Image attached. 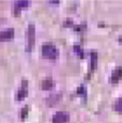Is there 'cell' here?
<instances>
[{
  "instance_id": "cell-1",
  "label": "cell",
  "mask_w": 122,
  "mask_h": 123,
  "mask_svg": "<svg viewBox=\"0 0 122 123\" xmlns=\"http://www.w3.org/2000/svg\"><path fill=\"white\" fill-rule=\"evenodd\" d=\"M42 55H43L44 58L47 59H56L58 56H59V50L57 49V47L51 43H46L43 45L42 47Z\"/></svg>"
},
{
  "instance_id": "cell-2",
  "label": "cell",
  "mask_w": 122,
  "mask_h": 123,
  "mask_svg": "<svg viewBox=\"0 0 122 123\" xmlns=\"http://www.w3.org/2000/svg\"><path fill=\"white\" fill-rule=\"evenodd\" d=\"M36 44V26L30 24L28 26V47L27 51H31Z\"/></svg>"
},
{
  "instance_id": "cell-3",
  "label": "cell",
  "mask_w": 122,
  "mask_h": 123,
  "mask_svg": "<svg viewBox=\"0 0 122 123\" xmlns=\"http://www.w3.org/2000/svg\"><path fill=\"white\" fill-rule=\"evenodd\" d=\"M69 120L70 116L65 111H58L53 117V123H67Z\"/></svg>"
},
{
  "instance_id": "cell-4",
  "label": "cell",
  "mask_w": 122,
  "mask_h": 123,
  "mask_svg": "<svg viewBox=\"0 0 122 123\" xmlns=\"http://www.w3.org/2000/svg\"><path fill=\"white\" fill-rule=\"evenodd\" d=\"M27 95H28V81L27 80H23L22 88L18 90V92L16 93V100L22 101L25 98H27Z\"/></svg>"
},
{
  "instance_id": "cell-5",
  "label": "cell",
  "mask_w": 122,
  "mask_h": 123,
  "mask_svg": "<svg viewBox=\"0 0 122 123\" xmlns=\"http://www.w3.org/2000/svg\"><path fill=\"white\" fill-rule=\"evenodd\" d=\"M14 37V29L4 30V31H0V42H6L10 41Z\"/></svg>"
},
{
  "instance_id": "cell-6",
  "label": "cell",
  "mask_w": 122,
  "mask_h": 123,
  "mask_svg": "<svg viewBox=\"0 0 122 123\" xmlns=\"http://www.w3.org/2000/svg\"><path fill=\"white\" fill-rule=\"evenodd\" d=\"M29 6V1H16L14 4V15L19 16L20 10L25 9Z\"/></svg>"
},
{
  "instance_id": "cell-7",
  "label": "cell",
  "mask_w": 122,
  "mask_h": 123,
  "mask_svg": "<svg viewBox=\"0 0 122 123\" xmlns=\"http://www.w3.org/2000/svg\"><path fill=\"white\" fill-rule=\"evenodd\" d=\"M122 78V68H117L116 70L112 72L111 77H110V81L111 82H118Z\"/></svg>"
},
{
  "instance_id": "cell-8",
  "label": "cell",
  "mask_w": 122,
  "mask_h": 123,
  "mask_svg": "<svg viewBox=\"0 0 122 123\" xmlns=\"http://www.w3.org/2000/svg\"><path fill=\"white\" fill-rule=\"evenodd\" d=\"M54 87V81L53 79L47 78V79H44L43 81L41 82V88L43 90H49Z\"/></svg>"
},
{
  "instance_id": "cell-9",
  "label": "cell",
  "mask_w": 122,
  "mask_h": 123,
  "mask_svg": "<svg viewBox=\"0 0 122 123\" xmlns=\"http://www.w3.org/2000/svg\"><path fill=\"white\" fill-rule=\"evenodd\" d=\"M114 109L116 110L117 112H120L122 113V98H120L118 101L115 103V105H114Z\"/></svg>"
},
{
  "instance_id": "cell-10",
  "label": "cell",
  "mask_w": 122,
  "mask_h": 123,
  "mask_svg": "<svg viewBox=\"0 0 122 123\" xmlns=\"http://www.w3.org/2000/svg\"><path fill=\"white\" fill-rule=\"evenodd\" d=\"M97 61H98V55L95 53H92V55H91V68H92V70L95 68Z\"/></svg>"
},
{
  "instance_id": "cell-11",
  "label": "cell",
  "mask_w": 122,
  "mask_h": 123,
  "mask_svg": "<svg viewBox=\"0 0 122 123\" xmlns=\"http://www.w3.org/2000/svg\"><path fill=\"white\" fill-rule=\"evenodd\" d=\"M74 49H75V51H76V53L78 54V56L83 58V57H84V55H83V54H84L83 49H81V48H80V47H79V46H77V45H76V46L74 47Z\"/></svg>"
},
{
  "instance_id": "cell-12",
  "label": "cell",
  "mask_w": 122,
  "mask_h": 123,
  "mask_svg": "<svg viewBox=\"0 0 122 123\" xmlns=\"http://www.w3.org/2000/svg\"><path fill=\"white\" fill-rule=\"evenodd\" d=\"M27 115H28V107H26L22 110V119H24V118L27 117Z\"/></svg>"
}]
</instances>
